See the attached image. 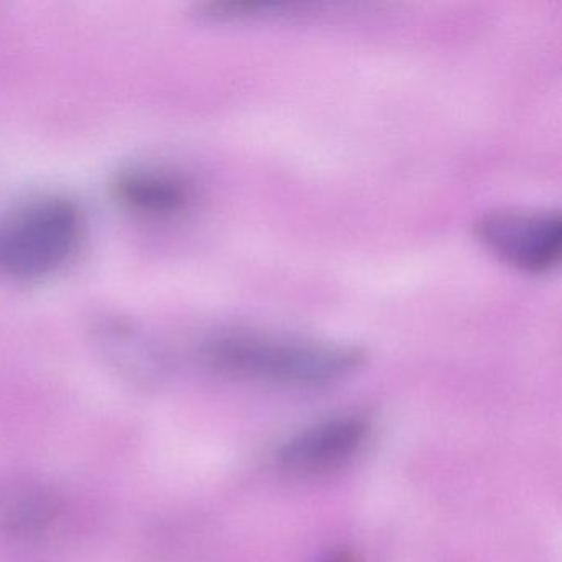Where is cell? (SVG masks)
Listing matches in <instances>:
<instances>
[{
  "mask_svg": "<svg viewBox=\"0 0 562 562\" xmlns=\"http://www.w3.org/2000/svg\"><path fill=\"white\" fill-rule=\"evenodd\" d=\"M117 199L130 212L150 220L173 218L189 210L192 187L186 179L160 169L126 173L117 183Z\"/></svg>",
  "mask_w": 562,
  "mask_h": 562,
  "instance_id": "cell-6",
  "label": "cell"
},
{
  "mask_svg": "<svg viewBox=\"0 0 562 562\" xmlns=\"http://www.w3.org/2000/svg\"><path fill=\"white\" fill-rule=\"evenodd\" d=\"M60 516L55 493L37 482H12L0 486V532L15 541L45 538Z\"/></svg>",
  "mask_w": 562,
  "mask_h": 562,
  "instance_id": "cell-5",
  "label": "cell"
},
{
  "mask_svg": "<svg viewBox=\"0 0 562 562\" xmlns=\"http://www.w3.org/2000/svg\"><path fill=\"white\" fill-rule=\"evenodd\" d=\"M210 370L236 380L279 387H324L353 374L363 351L350 345L265 330H226L203 341Z\"/></svg>",
  "mask_w": 562,
  "mask_h": 562,
  "instance_id": "cell-1",
  "label": "cell"
},
{
  "mask_svg": "<svg viewBox=\"0 0 562 562\" xmlns=\"http://www.w3.org/2000/svg\"><path fill=\"white\" fill-rule=\"evenodd\" d=\"M371 434V420L361 414L327 417L292 434L279 447V467L299 476L335 472L363 452Z\"/></svg>",
  "mask_w": 562,
  "mask_h": 562,
  "instance_id": "cell-4",
  "label": "cell"
},
{
  "mask_svg": "<svg viewBox=\"0 0 562 562\" xmlns=\"http://www.w3.org/2000/svg\"><path fill=\"white\" fill-rule=\"evenodd\" d=\"M317 562H361V559L355 552L341 549V551H334L330 554L324 555Z\"/></svg>",
  "mask_w": 562,
  "mask_h": 562,
  "instance_id": "cell-8",
  "label": "cell"
},
{
  "mask_svg": "<svg viewBox=\"0 0 562 562\" xmlns=\"http://www.w3.org/2000/svg\"><path fill=\"white\" fill-rule=\"evenodd\" d=\"M475 236L496 259L526 274H546L561 261L559 213L495 210L476 220Z\"/></svg>",
  "mask_w": 562,
  "mask_h": 562,
  "instance_id": "cell-3",
  "label": "cell"
},
{
  "mask_svg": "<svg viewBox=\"0 0 562 562\" xmlns=\"http://www.w3.org/2000/svg\"><path fill=\"white\" fill-rule=\"evenodd\" d=\"M103 350L114 370L137 387H154L164 374V363L149 341L124 328L104 331Z\"/></svg>",
  "mask_w": 562,
  "mask_h": 562,
  "instance_id": "cell-7",
  "label": "cell"
},
{
  "mask_svg": "<svg viewBox=\"0 0 562 562\" xmlns=\"http://www.w3.org/2000/svg\"><path fill=\"white\" fill-rule=\"evenodd\" d=\"M81 216L74 203L44 199L0 223V276L37 281L64 268L78 249Z\"/></svg>",
  "mask_w": 562,
  "mask_h": 562,
  "instance_id": "cell-2",
  "label": "cell"
}]
</instances>
